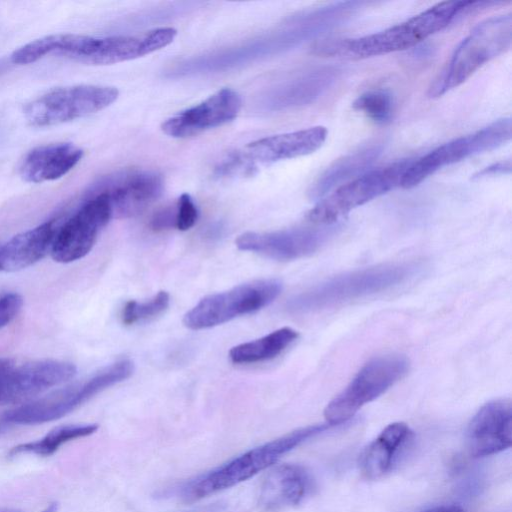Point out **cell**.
<instances>
[{"mask_svg":"<svg viewBox=\"0 0 512 512\" xmlns=\"http://www.w3.org/2000/svg\"><path fill=\"white\" fill-rule=\"evenodd\" d=\"M331 426L328 423L316 424L293 430L253 447L208 471L168 487L159 496L193 503L237 486L271 468L284 455Z\"/></svg>","mask_w":512,"mask_h":512,"instance_id":"obj_1","label":"cell"},{"mask_svg":"<svg viewBox=\"0 0 512 512\" xmlns=\"http://www.w3.org/2000/svg\"><path fill=\"white\" fill-rule=\"evenodd\" d=\"M472 1H444L411 18L369 35L319 42L314 52L327 56L367 58L407 50L443 30L471 10Z\"/></svg>","mask_w":512,"mask_h":512,"instance_id":"obj_2","label":"cell"},{"mask_svg":"<svg viewBox=\"0 0 512 512\" xmlns=\"http://www.w3.org/2000/svg\"><path fill=\"white\" fill-rule=\"evenodd\" d=\"M414 272L409 263H386L334 276L290 300L294 312H310L334 307L351 300L391 289Z\"/></svg>","mask_w":512,"mask_h":512,"instance_id":"obj_3","label":"cell"},{"mask_svg":"<svg viewBox=\"0 0 512 512\" xmlns=\"http://www.w3.org/2000/svg\"><path fill=\"white\" fill-rule=\"evenodd\" d=\"M512 42V15L484 20L458 44L451 58L428 90L430 98L440 97L458 87L484 64L507 51Z\"/></svg>","mask_w":512,"mask_h":512,"instance_id":"obj_4","label":"cell"},{"mask_svg":"<svg viewBox=\"0 0 512 512\" xmlns=\"http://www.w3.org/2000/svg\"><path fill=\"white\" fill-rule=\"evenodd\" d=\"M177 30L159 27L134 35L95 38L60 34L56 54L90 65H110L133 60L160 50L173 42Z\"/></svg>","mask_w":512,"mask_h":512,"instance_id":"obj_5","label":"cell"},{"mask_svg":"<svg viewBox=\"0 0 512 512\" xmlns=\"http://www.w3.org/2000/svg\"><path fill=\"white\" fill-rule=\"evenodd\" d=\"M134 364L128 359L104 367L91 377L6 413L4 420L16 424H42L59 419L101 391L129 378Z\"/></svg>","mask_w":512,"mask_h":512,"instance_id":"obj_6","label":"cell"},{"mask_svg":"<svg viewBox=\"0 0 512 512\" xmlns=\"http://www.w3.org/2000/svg\"><path fill=\"white\" fill-rule=\"evenodd\" d=\"M408 369L409 360L404 355L387 354L371 359L328 403L324 410L327 423L334 426L347 421L402 379Z\"/></svg>","mask_w":512,"mask_h":512,"instance_id":"obj_7","label":"cell"},{"mask_svg":"<svg viewBox=\"0 0 512 512\" xmlns=\"http://www.w3.org/2000/svg\"><path fill=\"white\" fill-rule=\"evenodd\" d=\"M412 159H403L385 167L365 172L342 184L321 199L307 214L314 224L336 223L353 209L401 186L403 175Z\"/></svg>","mask_w":512,"mask_h":512,"instance_id":"obj_8","label":"cell"},{"mask_svg":"<svg viewBox=\"0 0 512 512\" xmlns=\"http://www.w3.org/2000/svg\"><path fill=\"white\" fill-rule=\"evenodd\" d=\"M112 86L75 85L58 87L29 102L24 116L29 125L47 127L99 112L118 98Z\"/></svg>","mask_w":512,"mask_h":512,"instance_id":"obj_9","label":"cell"},{"mask_svg":"<svg viewBox=\"0 0 512 512\" xmlns=\"http://www.w3.org/2000/svg\"><path fill=\"white\" fill-rule=\"evenodd\" d=\"M282 290L277 279H261L202 298L183 318L192 330L211 328L270 304Z\"/></svg>","mask_w":512,"mask_h":512,"instance_id":"obj_10","label":"cell"},{"mask_svg":"<svg viewBox=\"0 0 512 512\" xmlns=\"http://www.w3.org/2000/svg\"><path fill=\"white\" fill-rule=\"evenodd\" d=\"M511 130V119L502 118L480 130L444 143L417 159H412L403 175L401 187L413 188L445 166L498 148L510 141Z\"/></svg>","mask_w":512,"mask_h":512,"instance_id":"obj_11","label":"cell"},{"mask_svg":"<svg viewBox=\"0 0 512 512\" xmlns=\"http://www.w3.org/2000/svg\"><path fill=\"white\" fill-rule=\"evenodd\" d=\"M112 218V210L103 194L89 195L82 206L59 228L51 249L52 258L70 263L87 255L101 230Z\"/></svg>","mask_w":512,"mask_h":512,"instance_id":"obj_12","label":"cell"},{"mask_svg":"<svg viewBox=\"0 0 512 512\" xmlns=\"http://www.w3.org/2000/svg\"><path fill=\"white\" fill-rule=\"evenodd\" d=\"M163 178L155 171L125 169L100 179L89 195L107 197L112 217L127 218L144 211L163 191Z\"/></svg>","mask_w":512,"mask_h":512,"instance_id":"obj_13","label":"cell"},{"mask_svg":"<svg viewBox=\"0 0 512 512\" xmlns=\"http://www.w3.org/2000/svg\"><path fill=\"white\" fill-rule=\"evenodd\" d=\"M337 231L336 226L299 227L272 232H245L236 246L243 251L287 261L299 259L319 250Z\"/></svg>","mask_w":512,"mask_h":512,"instance_id":"obj_14","label":"cell"},{"mask_svg":"<svg viewBox=\"0 0 512 512\" xmlns=\"http://www.w3.org/2000/svg\"><path fill=\"white\" fill-rule=\"evenodd\" d=\"M76 367L69 362L40 360L0 369V406L20 403L74 377Z\"/></svg>","mask_w":512,"mask_h":512,"instance_id":"obj_15","label":"cell"},{"mask_svg":"<svg viewBox=\"0 0 512 512\" xmlns=\"http://www.w3.org/2000/svg\"><path fill=\"white\" fill-rule=\"evenodd\" d=\"M242 107L240 95L231 88L215 92L162 123V131L173 138H187L233 121Z\"/></svg>","mask_w":512,"mask_h":512,"instance_id":"obj_16","label":"cell"},{"mask_svg":"<svg viewBox=\"0 0 512 512\" xmlns=\"http://www.w3.org/2000/svg\"><path fill=\"white\" fill-rule=\"evenodd\" d=\"M470 455L482 458L508 449L512 443V406L509 399L483 405L471 419L466 433Z\"/></svg>","mask_w":512,"mask_h":512,"instance_id":"obj_17","label":"cell"},{"mask_svg":"<svg viewBox=\"0 0 512 512\" xmlns=\"http://www.w3.org/2000/svg\"><path fill=\"white\" fill-rule=\"evenodd\" d=\"M342 74L335 65L308 69L277 84L264 96V108L282 111L313 103L322 96Z\"/></svg>","mask_w":512,"mask_h":512,"instance_id":"obj_18","label":"cell"},{"mask_svg":"<svg viewBox=\"0 0 512 512\" xmlns=\"http://www.w3.org/2000/svg\"><path fill=\"white\" fill-rule=\"evenodd\" d=\"M327 135L326 127L313 126L257 139L247 144L244 152L255 164H270L314 153Z\"/></svg>","mask_w":512,"mask_h":512,"instance_id":"obj_19","label":"cell"},{"mask_svg":"<svg viewBox=\"0 0 512 512\" xmlns=\"http://www.w3.org/2000/svg\"><path fill=\"white\" fill-rule=\"evenodd\" d=\"M310 488L305 469L296 464L272 466L260 484L257 504L268 512H276L300 504Z\"/></svg>","mask_w":512,"mask_h":512,"instance_id":"obj_20","label":"cell"},{"mask_svg":"<svg viewBox=\"0 0 512 512\" xmlns=\"http://www.w3.org/2000/svg\"><path fill=\"white\" fill-rule=\"evenodd\" d=\"M83 150L73 143H53L30 150L21 160L19 174L29 183L57 180L82 159Z\"/></svg>","mask_w":512,"mask_h":512,"instance_id":"obj_21","label":"cell"},{"mask_svg":"<svg viewBox=\"0 0 512 512\" xmlns=\"http://www.w3.org/2000/svg\"><path fill=\"white\" fill-rule=\"evenodd\" d=\"M57 226L44 222L19 233L0 247V270L15 272L27 268L51 252Z\"/></svg>","mask_w":512,"mask_h":512,"instance_id":"obj_22","label":"cell"},{"mask_svg":"<svg viewBox=\"0 0 512 512\" xmlns=\"http://www.w3.org/2000/svg\"><path fill=\"white\" fill-rule=\"evenodd\" d=\"M412 431L404 422H394L365 448L359 459V468L364 477L375 480L390 471L396 454L411 438Z\"/></svg>","mask_w":512,"mask_h":512,"instance_id":"obj_23","label":"cell"},{"mask_svg":"<svg viewBox=\"0 0 512 512\" xmlns=\"http://www.w3.org/2000/svg\"><path fill=\"white\" fill-rule=\"evenodd\" d=\"M382 150V143L373 142L338 158L313 182L308 192L310 198H322L337 185L359 176L373 165Z\"/></svg>","mask_w":512,"mask_h":512,"instance_id":"obj_24","label":"cell"},{"mask_svg":"<svg viewBox=\"0 0 512 512\" xmlns=\"http://www.w3.org/2000/svg\"><path fill=\"white\" fill-rule=\"evenodd\" d=\"M298 336L296 330L283 327L261 338L232 347L229 351V358L236 364L270 360L281 354Z\"/></svg>","mask_w":512,"mask_h":512,"instance_id":"obj_25","label":"cell"},{"mask_svg":"<svg viewBox=\"0 0 512 512\" xmlns=\"http://www.w3.org/2000/svg\"><path fill=\"white\" fill-rule=\"evenodd\" d=\"M98 427L97 424L61 425L52 429L39 440L13 447L9 454L11 456L24 453L50 456L67 442L92 435L98 430Z\"/></svg>","mask_w":512,"mask_h":512,"instance_id":"obj_26","label":"cell"},{"mask_svg":"<svg viewBox=\"0 0 512 512\" xmlns=\"http://www.w3.org/2000/svg\"><path fill=\"white\" fill-rule=\"evenodd\" d=\"M352 106L373 122L385 124L392 117L394 101L392 94L388 90L373 89L359 95Z\"/></svg>","mask_w":512,"mask_h":512,"instance_id":"obj_27","label":"cell"},{"mask_svg":"<svg viewBox=\"0 0 512 512\" xmlns=\"http://www.w3.org/2000/svg\"><path fill=\"white\" fill-rule=\"evenodd\" d=\"M169 303L170 296L166 291H160L144 302L128 301L122 309V322L125 325H132L158 316L168 308Z\"/></svg>","mask_w":512,"mask_h":512,"instance_id":"obj_28","label":"cell"},{"mask_svg":"<svg viewBox=\"0 0 512 512\" xmlns=\"http://www.w3.org/2000/svg\"><path fill=\"white\" fill-rule=\"evenodd\" d=\"M255 164L244 151H234L227 154L215 167L218 177L251 176L255 173Z\"/></svg>","mask_w":512,"mask_h":512,"instance_id":"obj_29","label":"cell"},{"mask_svg":"<svg viewBox=\"0 0 512 512\" xmlns=\"http://www.w3.org/2000/svg\"><path fill=\"white\" fill-rule=\"evenodd\" d=\"M198 218L197 207L187 193H183L176 203V225L178 230L186 231L194 226Z\"/></svg>","mask_w":512,"mask_h":512,"instance_id":"obj_30","label":"cell"},{"mask_svg":"<svg viewBox=\"0 0 512 512\" xmlns=\"http://www.w3.org/2000/svg\"><path fill=\"white\" fill-rule=\"evenodd\" d=\"M23 299L18 293L0 294V329L11 323L19 314Z\"/></svg>","mask_w":512,"mask_h":512,"instance_id":"obj_31","label":"cell"},{"mask_svg":"<svg viewBox=\"0 0 512 512\" xmlns=\"http://www.w3.org/2000/svg\"><path fill=\"white\" fill-rule=\"evenodd\" d=\"M151 228L155 231H161L175 227L176 225V205L166 206L158 210L150 222Z\"/></svg>","mask_w":512,"mask_h":512,"instance_id":"obj_32","label":"cell"},{"mask_svg":"<svg viewBox=\"0 0 512 512\" xmlns=\"http://www.w3.org/2000/svg\"><path fill=\"white\" fill-rule=\"evenodd\" d=\"M511 172V162L510 160L507 161H500L497 163H494L490 166H487L483 168L481 171H478L473 178H483L488 176H495L500 174H509Z\"/></svg>","mask_w":512,"mask_h":512,"instance_id":"obj_33","label":"cell"},{"mask_svg":"<svg viewBox=\"0 0 512 512\" xmlns=\"http://www.w3.org/2000/svg\"><path fill=\"white\" fill-rule=\"evenodd\" d=\"M227 508V504L223 501H216L210 504L202 505L196 508H193L189 511L185 512H224Z\"/></svg>","mask_w":512,"mask_h":512,"instance_id":"obj_34","label":"cell"},{"mask_svg":"<svg viewBox=\"0 0 512 512\" xmlns=\"http://www.w3.org/2000/svg\"><path fill=\"white\" fill-rule=\"evenodd\" d=\"M421 512H464L463 508L458 505H441Z\"/></svg>","mask_w":512,"mask_h":512,"instance_id":"obj_35","label":"cell"},{"mask_svg":"<svg viewBox=\"0 0 512 512\" xmlns=\"http://www.w3.org/2000/svg\"><path fill=\"white\" fill-rule=\"evenodd\" d=\"M8 362L9 359L0 358V369L3 368Z\"/></svg>","mask_w":512,"mask_h":512,"instance_id":"obj_36","label":"cell"},{"mask_svg":"<svg viewBox=\"0 0 512 512\" xmlns=\"http://www.w3.org/2000/svg\"><path fill=\"white\" fill-rule=\"evenodd\" d=\"M5 423L7 422H0V432L5 428Z\"/></svg>","mask_w":512,"mask_h":512,"instance_id":"obj_37","label":"cell"}]
</instances>
